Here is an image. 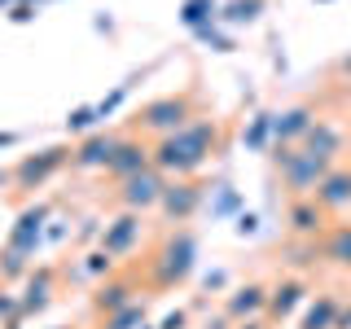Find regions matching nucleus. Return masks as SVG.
<instances>
[{
  "label": "nucleus",
  "instance_id": "obj_11",
  "mask_svg": "<svg viewBox=\"0 0 351 329\" xmlns=\"http://www.w3.org/2000/svg\"><path fill=\"white\" fill-rule=\"evenodd\" d=\"M312 197L325 206V215H343V211H351V167H334V171L321 180V189H316Z\"/></svg>",
  "mask_w": 351,
  "mask_h": 329
},
{
  "label": "nucleus",
  "instance_id": "obj_33",
  "mask_svg": "<svg viewBox=\"0 0 351 329\" xmlns=\"http://www.w3.org/2000/svg\"><path fill=\"white\" fill-rule=\"evenodd\" d=\"M347 114H351V97H347Z\"/></svg>",
  "mask_w": 351,
  "mask_h": 329
},
{
  "label": "nucleus",
  "instance_id": "obj_12",
  "mask_svg": "<svg viewBox=\"0 0 351 329\" xmlns=\"http://www.w3.org/2000/svg\"><path fill=\"white\" fill-rule=\"evenodd\" d=\"M303 303H307V285L299 277H285V281H277L268 290V316L272 321H290Z\"/></svg>",
  "mask_w": 351,
  "mask_h": 329
},
{
  "label": "nucleus",
  "instance_id": "obj_14",
  "mask_svg": "<svg viewBox=\"0 0 351 329\" xmlns=\"http://www.w3.org/2000/svg\"><path fill=\"white\" fill-rule=\"evenodd\" d=\"M312 123H316V110L312 106H290L285 114L272 119V132H277L281 145H303V136L312 132Z\"/></svg>",
  "mask_w": 351,
  "mask_h": 329
},
{
  "label": "nucleus",
  "instance_id": "obj_2",
  "mask_svg": "<svg viewBox=\"0 0 351 329\" xmlns=\"http://www.w3.org/2000/svg\"><path fill=\"white\" fill-rule=\"evenodd\" d=\"M272 162H277L281 184H285V193H290V197H312L316 189H321V180L334 171V162H329V158H321V154H312V149H303V145H277Z\"/></svg>",
  "mask_w": 351,
  "mask_h": 329
},
{
  "label": "nucleus",
  "instance_id": "obj_22",
  "mask_svg": "<svg viewBox=\"0 0 351 329\" xmlns=\"http://www.w3.org/2000/svg\"><path fill=\"white\" fill-rule=\"evenodd\" d=\"M180 18H184V27H193V31L211 27V18H215V0H184Z\"/></svg>",
  "mask_w": 351,
  "mask_h": 329
},
{
  "label": "nucleus",
  "instance_id": "obj_18",
  "mask_svg": "<svg viewBox=\"0 0 351 329\" xmlns=\"http://www.w3.org/2000/svg\"><path fill=\"white\" fill-rule=\"evenodd\" d=\"M338 312H343V303H338L334 294H316V299H307V303H303L299 329H334Z\"/></svg>",
  "mask_w": 351,
  "mask_h": 329
},
{
  "label": "nucleus",
  "instance_id": "obj_1",
  "mask_svg": "<svg viewBox=\"0 0 351 329\" xmlns=\"http://www.w3.org/2000/svg\"><path fill=\"white\" fill-rule=\"evenodd\" d=\"M215 145H219V123L215 119H193L189 127L154 141V167L167 175V180L171 175L176 180H189L193 171L206 167V158L215 154Z\"/></svg>",
  "mask_w": 351,
  "mask_h": 329
},
{
  "label": "nucleus",
  "instance_id": "obj_24",
  "mask_svg": "<svg viewBox=\"0 0 351 329\" xmlns=\"http://www.w3.org/2000/svg\"><path fill=\"white\" fill-rule=\"evenodd\" d=\"M263 14V0H233V5H224V22H255Z\"/></svg>",
  "mask_w": 351,
  "mask_h": 329
},
{
  "label": "nucleus",
  "instance_id": "obj_13",
  "mask_svg": "<svg viewBox=\"0 0 351 329\" xmlns=\"http://www.w3.org/2000/svg\"><path fill=\"white\" fill-rule=\"evenodd\" d=\"M136 237H141V215H136V211H123L114 224H106L101 250H106V255H114V259H123L128 250L136 246Z\"/></svg>",
  "mask_w": 351,
  "mask_h": 329
},
{
  "label": "nucleus",
  "instance_id": "obj_34",
  "mask_svg": "<svg viewBox=\"0 0 351 329\" xmlns=\"http://www.w3.org/2000/svg\"><path fill=\"white\" fill-rule=\"evenodd\" d=\"M0 5H9V0H0Z\"/></svg>",
  "mask_w": 351,
  "mask_h": 329
},
{
  "label": "nucleus",
  "instance_id": "obj_3",
  "mask_svg": "<svg viewBox=\"0 0 351 329\" xmlns=\"http://www.w3.org/2000/svg\"><path fill=\"white\" fill-rule=\"evenodd\" d=\"M193 255H197L193 237H189V233H171L158 250H154V259H149V277H154V285H158V290H167V285H180V281L193 272Z\"/></svg>",
  "mask_w": 351,
  "mask_h": 329
},
{
  "label": "nucleus",
  "instance_id": "obj_25",
  "mask_svg": "<svg viewBox=\"0 0 351 329\" xmlns=\"http://www.w3.org/2000/svg\"><path fill=\"white\" fill-rule=\"evenodd\" d=\"M93 123H97V106H84V110H75V114L66 119V127H71V132H88Z\"/></svg>",
  "mask_w": 351,
  "mask_h": 329
},
{
  "label": "nucleus",
  "instance_id": "obj_6",
  "mask_svg": "<svg viewBox=\"0 0 351 329\" xmlns=\"http://www.w3.org/2000/svg\"><path fill=\"white\" fill-rule=\"evenodd\" d=\"M145 167H154V145H145L141 136H119V145H114V154H110V167L106 171L123 184L128 175H136V171H145Z\"/></svg>",
  "mask_w": 351,
  "mask_h": 329
},
{
  "label": "nucleus",
  "instance_id": "obj_21",
  "mask_svg": "<svg viewBox=\"0 0 351 329\" xmlns=\"http://www.w3.org/2000/svg\"><path fill=\"white\" fill-rule=\"evenodd\" d=\"M97 312H106V316H114L119 312V307H128V303H136V299H132V285L128 281H101V285H97Z\"/></svg>",
  "mask_w": 351,
  "mask_h": 329
},
{
  "label": "nucleus",
  "instance_id": "obj_4",
  "mask_svg": "<svg viewBox=\"0 0 351 329\" xmlns=\"http://www.w3.org/2000/svg\"><path fill=\"white\" fill-rule=\"evenodd\" d=\"M141 132H154V136H171V132L193 123V97L189 93H171V97H154V101L141 110Z\"/></svg>",
  "mask_w": 351,
  "mask_h": 329
},
{
  "label": "nucleus",
  "instance_id": "obj_5",
  "mask_svg": "<svg viewBox=\"0 0 351 329\" xmlns=\"http://www.w3.org/2000/svg\"><path fill=\"white\" fill-rule=\"evenodd\" d=\"M162 189H167V175H162L158 167H145V171L128 175V180L119 184V206H123V211H136V215L158 211Z\"/></svg>",
  "mask_w": 351,
  "mask_h": 329
},
{
  "label": "nucleus",
  "instance_id": "obj_19",
  "mask_svg": "<svg viewBox=\"0 0 351 329\" xmlns=\"http://www.w3.org/2000/svg\"><path fill=\"white\" fill-rule=\"evenodd\" d=\"M44 215H49L44 206H31V211H22V215H18V228H14V237H9V250H14V255H27V250H36Z\"/></svg>",
  "mask_w": 351,
  "mask_h": 329
},
{
  "label": "nucleus",
  "instance_id": "obj_28",
  "mask_svg": "<svg viewBox=\"0 0 351 329\" xmlns=\"http://www.w3.org/2000/svg\"><path fill=\"white\" fill-rule=\"evenodd\" d=\"M255 224H259L255 215H241V219H237V233H241V237H246V233H255Z\"/></svg>",
  "mask_w": 351,
  "mask_h": 329
},
{
  "label": "nucleus",
  "instance_id": "obj_16",
  "mask_svg": "<svg viewBox=\"0 0 351 329\" xmlns=\"http://www.w3.org/2000/svg\"><path fill=\"white\" fill-rule=\"evenodd\" d=\"M114 145H119V136H106V132H97V136H88V141H80V149H75V167H84V171H93V167H110V154H114Z\"/></svg>",
  "mask_w": 351,
  "mask_h": 329
},
{
  "label": "nucleus",
  "instance_id": "obj_29",
  "mask_svg": "<svg viewBox=\"0 0 351 329\" xmlns=\"http://www.w3.org/2000/svg\"><path fill=\"white\" fill-rule=\"evenodd\" d=\"M162 329H184V312H171L167 321H162Z\"/></svg>",
  "mask_w": 351,
  "mask_h": 329
},
{
  "label": "nucleus",
  "instance_id": "obj_30",
  "mask_svg": "<svg viewBox=\"0 0 351 329\" xmlns=\"http://www.w3.org/2000/svg\"><path fill=\"white\" fill-rule=\"evenodd\" d=\"M338 75H343V80L351 84V53H347V58H343V62H338Z\"/></svg>",
  "mask_w": 351,
  "mask_h": 329
},
{
  "label": "nucleus",
  "instance_id": "obj_8",
  "mask_svg": "<svg viewBox=\"0 0 351 329\" xmlns=\"http://www.w3.org/2000/svg\"><path fill=\"white\" fill-rule=\"evenodd\" d=\"M197 206H202V184H193V180H167L162 202H158V211H162L167 224H184V219H193Z\"/></svg>",
  "mask_w": 351,
  "mask_h": 329
},
{
  "label": "nucleus",
  "instance_id": "obj_27",
  "mask_svg": "<svg viewBox=\"0 0 351 329\" xmlns=\"http://www.w3.org/2000/svg\"><path fill=\"white\" fill-rule=\"evenodd\" d=\"M9 18H14V22H27V18H31V5H27V0H22V5H14V9H9Z\"/></svg>",
  "mask_w": 351,
  "mask_h": 329
},
{
  "label": "nucleus",
  "instance_id": "obj_9",
  "mask_svg": "<svg viewBox=\"0 0 351 329\" xmlns=\"http://www.w3.org/2000/svg\"><path fill=\"white\" fill-rule=\"evenodd\" d=\"M285 224H290V233H294V237H303V241H321L325 224H329V215H325V206L316 202V197H290V206H285Z\"/></svg>",
  "mask_w": 351,
  "mask_h": 329
},
{
  "label": "nucleus",
  "instance_id": "obj_15",
  "mask_svg": "<svg viewBox=\"0 0 351 329\" xmlns=\"http://www.w3.org/2000/svg\"><path fill=\"white\" fill-rule=\"evenodd\" d=\"M343 145H347V132L338 127V123H329V119H316L312 132L303 136V149L321 154V158H329V162H334L338 154H343Z\"/></svg>",
  "mask_w": 351,
  "mask_h": 329
},
{
  "label": "nucleus",
  "instance_id": "obj_17",
  "mask_svg": "<svg viewBox=\"0 0 351 329\" xmlns=\"http://www.w3.org/2000/svg\"><path fill=\"white\" fill-rule=\"evenodd\" d=\"M321 259L334 263V268L351 272V224H334L321 233Z\"/></svg>",
  "mask_w": 351,
  "mask_h": 329
},
{
  "label": "nucleus",
  "instance_id": "obj_23",
  "mask_svg": "<svg viewBox=\"0 0 351 329\" xmlns=\"http://www.w3.org/2000/svg\"><path fill=\"white\" fill-rule=\"evenodd\" d=\"M141 325H145V299L119 307L114 316H106V329H141Z\"/></svg>",
  "mask_w": 351,
  "mask_h": 329
},
{
  "label": "nucleus",
  "instance_id": "obj_20",
  "mask_svg": "<svg viewBox=\"0 0 351 329\" xmlns=\"http://www.w3.org/2000/svg\"><path fill=\"white\" fill-rule=\"evenodd\" d=\"M49 299H53V268L31 272V277H27V290H22V299H18V307H22V312H40V307H49Z\"/></svg>",
  "mask_w": 351,
  "mask_h": 329
},
{
  "label": "nucleus",
  "instance_id": "obj_26",
  "mask_svg": "<svg viewBox=\"0 0 351 329\" xmlns=\"http://www.w3.org/2000/svg\"><path fill=\"white\" fill-rule=\"evenodd\" d=\"M268 132H272V119H268V114H259V119H255V123H250V132H246V141H250V145H255V149H259V145H263V141H268Z\"/></svg>",
  "mask_w": 351,
  "mask_h": 329
},
{
  "label": "nucleus",
  "instance_id": "obj_31",
  "mask_svg": "<svg viewBox=\"0 0 351 329\" xmlns=\"http://www.w3.org/2000/svg\"><path fill=\"white\" fill-rule=\"evenodd\" d=\"M334 329H351V312L343 307V312H338V321H334Z\"/></svg>",
  "mask_w": 351,
  "mask_h": 329
},
{
  "label": "nucleus",
  "instance_id": "obj_7",
  "mask_svg": "<svg viewBox=\"0 0 351 329\" xmlns=\"http://www.w3.org/2000/svg\"><path fill=\"white\" fill-rule=\"evenodd\" d=\"M66 158H75V149H62V145L40 149L36 158H22L18 167H14V184H18V189H40V184L49 180V175L58 171Z\"/></svg>",
  "mask_w": 351,
  "mask_h": 329
},
{
  "label": "nucleus",
  "instance_id": "obj_10",
  "mask_svg": "<svg viewBox=\"0 0 351 329\" xmlns=\"http://www.w3.org/2000/svg\"><path fill=\"white\" fill-rule=\"evenodd\" d=\"M224 316L228 321H259V316H268V285H259V281H246V285H237L233 294L224 299Z\"/></svg>",
  "mask_w": 351,
  "mask_h": 329
},
{
  "label": "nucleus",
  "instance_id": "obj_32",
  "mask_svg": "<svg viewBox=\"0 0 351 329\" xmlns=\"http://www.w3.org/2000/svg\"><path fill=\"white\" fill-rule=\"evenodd\" d=\"M237 329H263V325H259V321H241Z\"/></svg>",
  "mask_w": 351,
  "mask_h": 329
}]
</instances>
